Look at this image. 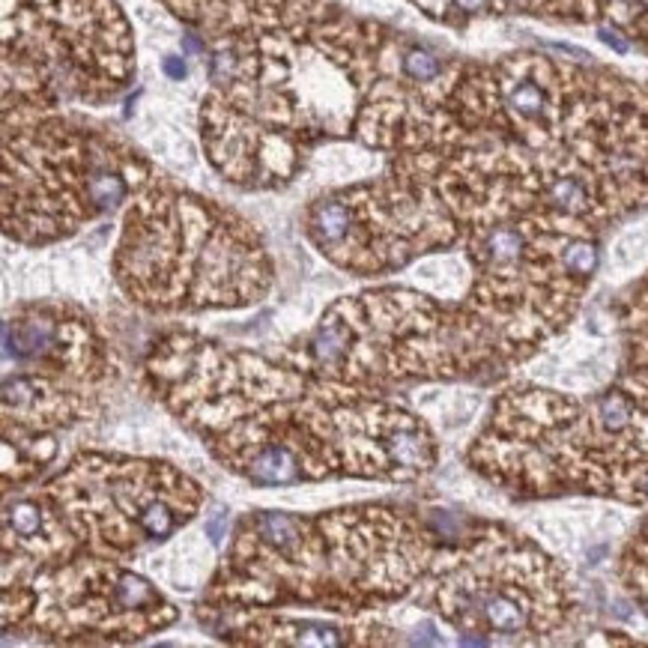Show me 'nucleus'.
I'll return each mask as SVG.
<instances>
[{"mask_svg": "<svg viewBox=\"0 0 648 648\" xmlns=\"http://www.w3.org/2000/svg\"><path fill=\"white\" fill-rule=\"evenodd\" d=\"M144 374L218 463L257 487L416 481L436 466V439L419 416L380 389L305 371L284 356L174 332L156 341Z\"/></svg>", "mask_w": 648, "mask_h": 648, "instance_id": "1", "label": "nucleus"}, {"mask_svg": "<svg viewBox=\"0 0 648 648\" xmlns=\"http://www.w3.org/2000/svg\"><path fill=\"white\" fill-rule=\"evenodd\" d=\"M433 553L431 526L389 505L314 517L251 511L236 523L210 604L278 610L305 604L359 616L416 592Z\"/></svg>", "mask_w": 648, "mask_h": 648, "instance_id": "2", "label": "nucleus"}, {"mask_svg": "<svg viewBox=\"0 0 648 648\" xmlns=\"http://www.w3.org/2000/svg\"><path fill=\"white\" fill-rule=\"evenodd\" d=\"M114 275L147 311L242 308L266 296L272 260L245 218L153 180L126 210Z\"/></svg>", "mask_w": 648, "mask_h": 648, "instance_id": "3", "label": "nucleus"}, {"mask_svg": "<svg viewBox=\"0 0 648 648\" xmlns=\"http://www.w3.org/2000/svg\"><path fill=\"white\" fill-rule=\"evenodd\" d=\"M147 159L117 135L57 117L45 105L3 102V227L24 245L78 233L153 183Z\"/></svg>", "mask_w": 648, "mask_h": 648, "instance_id": "4", "label": "nucleus"}, {"mask_svg": "<svg viewBox=\"0 0 648 648\" xmlns=\"http://www.w3.org/2000/svg\"><path fill=\"white\" fill-rule=\"evenodd\" d=\"M287 362L365 389L407 380H454L502 371L499 353L460 305H442L416 290H371L338 299L317 329L284 353Z\"/></svg>", "mask_w": 648, "mask_h": 648, "instance_id": "5", "label": "nucleus"}, {"mask_svg": "<svg viewBox=\"0 0 648 648\" xmlns=\"http://www.w3.org/2000/svg\"><path fill=\"white\" fill-rule=\"evenodd\" d=\"M416 592L419 604L478 643H547L577 613V595L559 562L499 523H475L457 541L436 547Z\"/></svg>", "mask_w": 648, "mask_h": 648, "instance_id": "6", "label": "nucleus"}, {"mask_svg": "<svg viewBox=\"0 0 648 648\" xmlns=\"http://www.w3.org/2000/svg\"><path fill=\"white\" fill-rule=\"evenodd\" d=\"M3 72L21 102H108L135 72L132 27L114 0L6 3Z\"/></svg>", "mask_w": 648, "mask_h": 648, "instance_id": "7", "label": "nucleus"}, {"mask_svg": "<svg viewBox=\"0 0 648 648\" xmlns=\"http://www.w3.org/2000/svg\"><path fill=\"white\" fill-rule=\"evenodd\" d=\"M117 362L75 305L33 302L3 323V439L48 436L84 422Z\"/></svg>", "mask_w": 648, "mask_h": 648, "instance_id": "8", "label": "nucleus"}, {"mask_svg": "<svg viewBox=\"0 0 648 648\" xmlns=\"http://www.w3.org/2000/svg\"><path fill=\"white\" fill-rule=\"evenodd\" d=\"M433 171V150L398 153L386 177L320 195L305 210L308 239L356 275H389L428 251L448 248L463 233Z\"/></svg>", "mask_w": 648, "mask_h": 648, "instance_id": "9", "label": "nucleus"}, {"mask_svg": "<svg viewBox=\"0 0 648 648\" xmlns=\"http://www.w3.org/2000/svg\"><path fill=\"white\" fill-rule=\"evenodd\" d=\"M15 565L3 574V628L54 640H141L168 628L177 610L159 589L120 562L72 553L54 562Z\"/></svg>", "mask_w": 648, "mask_h": 648, "instance_id": "10", "label": "nucleus"}, {"mask_svg": "<svg viewBox=\"0 0 648 648\" xmlns=\"http://www.w3.org/2000/svg\"><path fill=\"white\" fill-rule=\"evenodd\" d=\"M45 499L78 550L117 559L183 529L204 490L171 463L81 454L45 487Z\"/></svg>", "mask_w": 648, "mask_h": 648, "instance_id": "11", "label": "nucleus"}, {"mask_svg": "<svg viewBox=\"0 0 648 648\" xmlns=\"http://www.w3.org/2000/svg\"><path fill=\"white\" fill-rule=\"evenodd\" d=\"M218 616V634L245 646H371V643H395L389 628L380 625H341L320 619L284 616L278 607H227L210 604Z\"/></svg>", "mask_w": 648, "mask_h": 648, "instance_id": "12", "label": "nucleus"}, {"mask_svg": "<svg viewBox=\"0 0 648 648\" xmlns=\"http://www.w3.org/2000/svg\"><path fill=\"white\" fill-rule=\"evenodd\" d=\"M619 577H622L628 595L634 598V604L646 613L648 619V523L628 544V550L622 553Z\"/></svg>", "mask_w": 648, "mask_h": 648, "instance_id": "13", "label": "nucleus"}, {"mask_svg": "<svg viewBox=\"0 0 648 648\" xmlns=\"http://www.w3.org/2000/svg\"><path fill=\"white\" fill-rule=\"evenodd\" d=\"M165 72L171 78H186V63L180 57H165Z\"/></svg>", "mask_w": 648, "mask_h": 648, "instance_id": "14", "label": "nucleus"}, {"mask_svg": "<svg viewBox=\"0 0 648 648\" xmlns=\"http://www.w3.org/2000/svg\"><path fill=\"white\" fill-rule=\"evenodd\" d=\"M224 526H227V517H218V520H213V523L207 526V532L213 535V541H221V535H224Z\"/></svg>", "mask_w": 648, "mask_h": 648, "instance_id": "15", "label": "nucleus"}]
</instances>
